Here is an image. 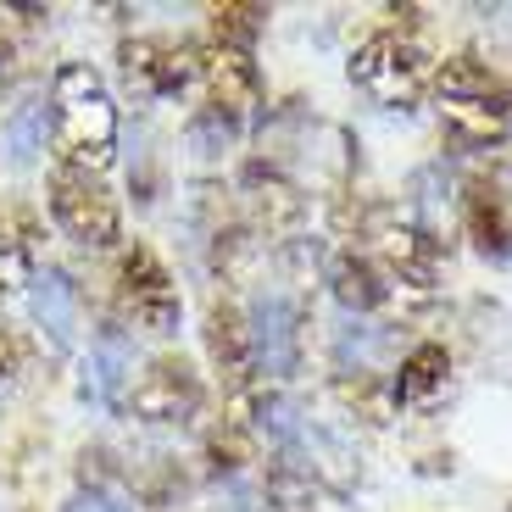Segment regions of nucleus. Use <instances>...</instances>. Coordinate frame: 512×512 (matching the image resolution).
<instances>
[{"label": "nucleus", "mask_w": 512, "mask_h": 512, "mask_svg": "<svg viewBox=\"0 0 512 512\" xmlns=\"http://www.w3.org/2000/svg\"><path fill=\"white\" fill-rule=\"evenodd\" d=\"M117 101L90 62H62L51 78V162L101 179L117 156Z\"/></svg>", "instance_id": "f257e3e1"}, {"label": "nucleus", "mask_w": 512, "mask_h": 512, "mask_svg": "<svg viewBox=\"0 0 512 512\" xmlns=\"http://www.w3.org/2000/svg\"><path fill=\"white\" fill-rule=\"evenodd\" d=\"M429 101H435L440 123L468 145H501L512 128V95L485 62L474 56H446L435 67V84H429Z\"/></svg>", "instance_id": "f03ea898"}, {"label": "nucleus", "mask_w": 512, "mask_h": 512, "mask_svg": "<svg viewBox=\"0 0 512 512\" xmlns=\"http://www.w3.org/2000/svg\"><path fill=\"white\" fill-rule=\"evenodd\" d=\"M435 67H440V56L418 34H407V28H373V34L357 39V51H351V84L368 101L401 112V106L429 101Z\"/></svg>", "instance_id": "7ed1b4c3"}, {"label": "nucleus", "mask_w": 512, "mask_h": 512, "mask_svg": "<svg viewBox=\"0 0 512 512\" xmlns=\"http://www.w3.org/2000/svg\"><path fill=\"white\" fill-rule=\"evenodd\" d=\"M251 34H256V12L251 6H212V28L206 39H195L201 56V90L223 106V112H251L262 73L251 56Z\"/></svg>", "instance_id": "20e7f679"}, {"label": "nucleus", "mask_w": 512, "mask_h": 512, "mask_svg": "<svg viewBox=\"0 0 512 512\" xmlns=\"http://www.w3.org/2000/svg\"><path fill=\"white\" fill-rule=\"evenodd\" d=\"M45 206H51L56 229L84 251H117L123 245V206L95 173L51 162L45 167Z\"/></svg>", "instance_id": "39448f33"}, {"label": "nucleus", "mask_w": 512, "mask_h": 512, "mask_svg": "<svg viewBox=\"0 0 512 512\" xmlns=\"http://www.w3.org/2000/svg\"><path fill=\"white\" fill-rule=\"evenodd\" d=\"M112 290H117V307H123L128 323H140V329H151V334L179 329V312H184L179 284H173L167 262L145 240H123V245H117Z\"/></svg>", "instance_id": "423d86ee"}, {"label": "nucleus", "mask_w": 512, "mask_h": 512, "mask_svg": "<svg viewBox=\"0 0 512 512\" xmlns=\"http://www.w3.org/2000/svg\"><path fill=\"white\" fill-rule=\"evenodd\" d=\"M123 73L134 90L145 95H179L201 84V56H195V39H128L123 45Z\"/></svg>", "instance_id": "0eeeda50"}, {"label": "nucleus", "mask_w": 512, "mask_h": 512, "mask_svg": "<svg viewBox=\"0 0 512 512\" xmlns=\"http://www.w3.org/2000/svg\"><path fill=\"white\" fill-rule=\"evenodd\" d=\"M201 407V379L190 373L184 357H156L151 368L134 379V412L151 423H179Z\"/></svg>", "instance_id": "6e6552de"}, {"label": "nucleus", "mask_w": 512, "mask_h": 512, "mask_svg": "<svg viewBox=\"0 0 512 512\" xmlns=\"http://www.w3.org/2000/svg\"><path fill=\"white\" fill-rule=\"evenodd\" d=\"M206 351H212V368H218L223 390L245 396L251 390V340H245V323L234 307H212V318H206Z\"/></svg>", "instance_id": "1a4fd4ad"}, {"label": "nucleus", "mask_w": 512, "mask_h": 512, "mask_svg": "<svg viewBox=\"0 0 512 512\" xmlns=\"http://www.w3.org/2000/svg\"><path fill=\"white\" fill-rule=\"evenodd\" d=\"M446 368H451V362H446V351H440V346H418L407 357V368H401V390H407L412 401H429L440 384H446Z\"/></svg>", "instance_id": "9d476101"}, {"label": "nucleus", "mask_w": 512, "mask_h": 512, "mask_svg": "<svg viewBox=\"0 0 512 512\" xmlns=\"http://www.w3.org/2000/svg\"><path fill=\"white\" fill-rule=\"evenodd\" d=\"M28 368V340L6 312H0V379H17Z\"/></svg>", "instance_id": "9b49d317"}]
</instances>
